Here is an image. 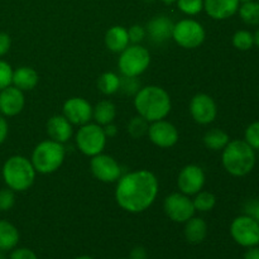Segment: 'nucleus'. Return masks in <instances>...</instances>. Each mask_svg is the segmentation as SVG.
Returning a JSON list of instances; mask_svg holds the SVG:
<instances>
[{
	"label": "nucleus",
	"instance_id": "37",
	"mask_svg": "<svg viewBox=\"0 0 259 259\" xmlns=\"http://www.w3.org/2000/svg\"><path fill=\"white\" fill-rule=\"evenodd\" d=\"M244 214L254 219L255 222L259 223V200L252 199L248 200L244 205Z\"/></svg>",
	"mask_w": 259,
	"mask_h": 259
},
{
	"label": "nucleus",
	"instance_id": "16",
	"mask_svg": "<svg viewBox=\"0 0 259 259\" xmlns=\"http://www.w3.org/2000/svg\"><path fill=\"white\" fill-rule=\"evenodd\" d=\"M24 93L10 85L0 91V114L3 116H15L24 109Z\"/></svg>",
	"mask_w": 259,
	"mask_h": 259
},
{
	"label": "nucleus",
	"instance_id": "41",
	"mask_svg": "<svg viewBox=\"0 0 259 259\" xmlns=\"http://www.w3.org/2000/svg\"><path fill=\"white\" fill-rule=\"evenodd\" d=\"M148 254H147V250L143 247L138 245V247L133 248L129 255V259H147Z\"/></svg>",
	"mask_w": 259,
	"mask_h": 259
},
{
	"label": "nucleus",
	"instance_id": "39",
	"mask_svg": "<svg viewBox=\"0 0 259 259\" xmlns=\"http://www.w3.org/2000/svg\"><path fill=\"white\" fill-rule=\"evenodd\" d=\"M12 47V38L8 33L0 32V57L7 55Z\"/></svg>",
	"mask_w": 259,
	"mask_h": 259
},
{
	"label": "nucleus",
	"instance_id": "4",
	"mask_svg": "<svg viewBox=\"0 0 259 259\" xmlns=\"http://www.w3.org/2000/svg\"><path fill=\"white\" fill-rule=\"evenodd\" d=\"M35 169L30 159L24 156H12L3 166V180L14 192L27 191L35 180Z\"/></svg>",
	"mask_w": 259,
	"mask_h": 259
},
{
	"label": "nucleus",
	"instance_id": "25",
	"mask_svg": "<svg viewBox=\"0 0 259 259\" xmlns=\"http://www.w3.org/2000/svg\"><path fill=\"white\" fill-rule=\"evenodd\" d=\"M205 147L210 151H223V149L227 147V144L230 142L229 136H228L227 132H224L223 129L219 128H214V129H210L205 133L204 138Z\"/></svg>",
	"mask_w": 259,
	"mask_h": 259
},
{
	"label": "nucleus",
	"instance_id": "10",
	"mask_svg": "<svg viewBox=\"0 0 259 259\" xmlns=\"http://www.w3.org/2000/svg\"><path fill=\"white\" fill-rule=\"evenodd\" d=\"M163 210L172 222L181 224H185L196 212L192 200L182 192L168 195L163 201Z\"/></svg>",
	"mask_w": 259,
	"mask_h": 259
},
{
	"label": "nucleus",
	"instance_id": "20",
	"mask_svg": "<svg viewBox=\"0 0 259 259\" xmlns=\"http://www.w3.org/2000/svg\"><path fill=\"white\" fill-rule=\"evenodd\" d=\"M38 82H39L38 72L29 66H22L13 71L12 85L22 90L23 93L33 90L38 85Z\"/></svg>",
	"mask_w": 259,
	"mask_h": 259
},
{
	"label": "nucleus",
	"instance_id": "7",
	"mask_svg": "<svg viewBox=\"0 0 259 259\" xmlns=\"http://www.w3.org/2000/svg\"><path fill=\"white\" fill-rule=\"evenodd\" d=\"M75 139L78 151L88 157L103 153L106 141H108L104 133V128L96 123H88L81 125L76 133Z\"/></svg>",
	"mask_w": 259,
	"mask_h": 259
},
{
	"label": "nucleus",
	"instance_id": "33",
	"mask_svg": "<svg viewBox=\"0 0 259 259\" xmlns=\"http://www.w3.org/2000/svg\"><path fill=\"white\" fill-rule=\"evenodd\" d=\"M244 141L254 151H259V121H254L248 125L244 133Z\"/></svg>",
	"mask_w": 259,
	"mask_h": 259
},
{
	"label": "nucleus",
	"instance_id": "19",
	"mask_svg": "<svg viewBox=\"0 0 259 259\" xmlns=\"http://www.w3.org/2000/svg\"><path fill=\"white\" fill-rule=\"evenodd\" d=\"M48 137L58 143H66L73 134V125L63 115H53L46 125Z\"/></svg>",
	"mask_w": 259,
	"mask_h": 259
},
{
	"label": "nucleus",
	"instance_id": "29",
	"mask_svg": "<svg viewBox=\"0 0 259 259\" xmlns=\"http://www.w3.org/2000/svg\"><path fill=\"white\" fill-rule=\"evenodd\" d=\"M149 123L144 118H142L141 115L134 116L129 120L128 125H126V131L128 134L133 139H139L143 138L147 133H148Z\"/></svg>",
	"mask_w": 259,
	"mask_h": 259
},
{
	"label": "nucleus",
	"instance_id": "13",
	"mask_svg": "<svg viewBox=\"0 0 259 259\" xmlns=\"http://www.w3.org/2000/svg\"><path fill=\"white\" fill-rule=\"evenodd\" d=\"M206 176L204 169L197 164H187L180 171L177 177V187L180 192L192 196L204 189Z\"/></svg>",
	"mask_w": 259,
	"mask_h": 259
},
{
	"label": "nucleus",
	"instance_id": "24",
	"mask_svg": "<svg viewBox=\"0 0 259 259\" xmlns=\"http://www.w3.org/2000/svg\"><path fill=\"white\" fill-rule=\"evenodd\" d=\"M116 118V106L110 100H101L93 108V119L96 124L104 126L114 123Z\"/></svg>",
	"mask_w": 259,
	"mask_h": 259
},
{
	"label": "nucleus",
	"instance_id": "35",
	"mask_svg": "<svg viewBox=\"0 0 259 259\" xmlns=\"http://www.w3.org/2000/svg\"><path fill=\"white\" fill-rule=\"evenodd\" d=\"M13 67L4 60H0V91L12 85Z\"/></svg>",
	"mask_w": 259,
	"mask_h": 259
},
{
	"label": "nucleus",
	"instance_id": "43",
	"mask_svg": "<svg viewBox=\"0 0 259 259\" xmlns=\"http://www.w3.org/2000/svg\"><path fill=\"white\" fill-rule=\"evenodd\" d=\"M243 259H259V248L257 245L248 248V250L243 255Z\"/></svg>",
	"mask_w": 259,
	"mask_h": 259
},
{
	"label": "nucleus",
	"instance_id": "38",
	"mask_svg": "<svg viewBox=\"0 0 259 259\" xmlns=\"http://www.w3.org/2000/svg\"><path fill=\"white\" fill-rule=\"evenodd\" d=\"M9 259H38L37 254L28 248H14L10 253Z\"/></svg>",
	"mask_w": 259,
	"mask_h": 259
},
{
	"label": "nucleus",
	"instance_id": "26",
	"mask_svg": "<svg viewBox=\"0 0 259 259\" xmlns=\"http://www.w3.org/2000/svg\"><path fill=\"white\" fill-rule=\"evenodd\" d=\"M120 88V77L115 72H104L98 78V89L104 95H114Z\"/></svg>",
	"mask_w": 259,
	"mask_h": 259
},
{
	"label": "nucleus",
	"instance_id": "50",
	"mask_svg": "<svg viewBox=\"0 0 259 259\" xmlns=\"http://www.w3.org/2000/svg\"><path fill=\"white\" fill-rule=\"evenodd\" d=\"M257 2H258V3H259V0H257Z\"/></svg>",
	"mask_w": 259,
	"mask_h": 259
},
{
	"label": "nucleus",
	"instance_id": "14",
	"mask_svg": "<svg viewBox=\"0 0 259 259\" xmlns=\"http://www.w3.org/2000/svg\"><path fill=\"white\" fill-rule=\"evenodd\" d=\"M147 136H148L149 141L159 148H171V147L176 146L180 139V134L176 126L164 119L149 124Z\"/></svg>",
	"mask_w": 259,
	"mask_h": 259
},
{
	"label": "nucleus",
	"instance_id": "3",
	"mask_svg": "<svg viewBox=\"0 0 259 259\" xmlns=\"http://www.w3.org/2000/svg\"><path fill=\"white\" fill-rule=\"evenodd\" d=\"M222 163L232 176H247L255 166V151L242 139L230 141L223 149Z\"/></svg>",
	"mask_w": 259,
	"mask_h": 259
},
{
	"label": "nucleus",
	"instance_id": "30",
	"mask_svg": "<svg viewBox=\"0 0 259 259\" xmlns=\"http://www.w3.org/2000/svg\"><path fill=\"white\" fill-rule=\"evenodd\" d=\"M232 43L237 50L249 51L254 46V37L249 30L240 29L234 33L232 38Z\"/></svg>",
	"mask_w": 259,
	"mask_h": 259
},
{
	"label": "nucleus",
	"instance_id": "31",
	"mask_svg": "<svg viewBox=\"0 0 259 259\" xmlns=\"http://www.w3.org/2000/svg\"><path fill=\"white\" fill-rule=\"evenodd\" d=\"M177 7L184 14L194 17L204 10V0H177Z\"/></svg>",
	"mask_w": 259,
	"mask_h": 259
},
{
	"label": "nucleus",
	"instance_id": "2",
	"mask_svg": "<svg viewBox=\"0 0 259 259\" xmlns=\"http://www.w3.org/2000/svg\"><path fill=\"white\" fill-rule=\"evenodd\" d=\"M134 108L138 115L148 123L162 120L167 118L172 109L171 96L161 86H144L134 96Z\"/></svg>",
	"mask_w": 259,
	"mask_h": 259
},
{
	"label": "nucleus",
	"instance_id": "28",
	"mask_svg": "<svg viewBox=\"0 0 259 259\" xmlns=\"http://www.w3.org/2000/svg\"><path fill=\"white\" fill-rule=\"evenodd\" d=\"M194 202V207L196 211L200 212H207L211 211L217 205V197L214 194L209 191H200L195 195V199L192 200Z\"/></svg>",
	"mask_w": 259,
	"mask_h": 259
},
{
	"label": "nucleus",
	"instance_id": "49",
	"mask_svg": "<svg viewBox=\"0 0 259 259\" xmlns=\"http://www.w3.org/2000/svg\"><path fill=\"white\" fill-rule=\"evenodd\" d=\"M120 259H129V258H120Z\"/></svg>",
	"mask_w": 259,
	"mask_h": 259
},
{
	"label": "nucleus",
	"instance_id": "22",
	"mask_svg": "<svg viewBox=\"0 0 259 259\" xmlns=\"http://www.w3.org/2000/svg\"><path fill=\"white\" fill-rule=\"evenodd\" d=\"M185 238L191 244H200L207 235V224L201 218L192 217L185 223Z\"/></svg>",
	"mask_w": 259,
	"mask_h": 259
},
{
	"label": "nucleus",
	"instance_id": "40",
	"mask_svg": "<svg viewBox=\"0 0 259 259\" xmlns=\"http://www.w3.org/2000/svg\"><path fill=\"white\" fill-rule=\"evenodd\" d=\"M8 133H9V125H8V121L5 119V116H3L0 114V144H3L5 142V139L8 138Z\"/></svg>",
	"mask_w": 259,
	"mask_h": 259
},
{
	"label": "nucleus",
	"instance_id": "27",
	"mask_svg": "<svg viewBox=\"0 0 259 259\" xmlns=\"http://www.w3.org/2000/svg\"><path fill=\"white\" fill-rule=\"evenodd\" d=\"M239 17L245 24L248 25H259V3L257 0L244 3L239 5Z\"/></svg>",
	"mask_w": 259,
	"mask_h": 259
},
{
	"label": "nucleus",
	"instance_id": "6",
	"mask_svg": "<svg viewBox=\"0 0 259 259\" xmlns=\"http://www.w3.org/2000/svg\"><path fill=\"white\" fill-rule=\"evenodd\" d=\"M151 65V53L141 45L128 46L120 52L118 60V67L121 76L139 77L147 71Z\"/></svg>",
	"mask_w": 259,
	"mask_h": 259
},
{
	"label": "nucleus",
	"instance_id": "34",
	"mask_svg": "<svg viewBox=\"0 0 259 259\" xmlns=\"http://www.w3.org/2000/svg\"><path fill=\"white\" fill-rule=\"evenodd\" d=\"M15 205V192L9 187L0 190V211H9Z\"/></svg>",
	"mask_w": 259,
	"mask_h": 259
},
{
	"label": "nucleus",
	"instance_id": "32",
	"mask_svg": "<svg viewBox=\"0 0 259 259\" xmlns=\"http://www.w3.org/2000/svg\"><path fill=\"white\" fill-rule=\"evenodd\" d=\"M141 81L138 77H129V76H121L120 88L119 91L128 96H136V94L141 90Z\"/></svg>",
	"mask_w": 259,
	"mask_h": 259
},
{
	"label": "nucleus",
	"instance_id": "11",
	"mask_svg": "<svg viewBox=\"0 0 259 259\" xmlns=\"http://www.w3.org/2000/svg\"><path fill=\"white\" fill-rule=\"evenodd\" d=\"M90 169L96 180L105 184H113L121 177L120 164L115 158L104 153L91 157Z\"/></svg>",
	"mask_w": 259,
	"mask_h": 259
},
{
	"label": "nucleus",
	"instance_id": "1",
	"mask_svg": "<svg viewBox=\"0 0 259 259\" xmlns=\"http://www.w3.org/2000/svg\"><path fill=\"white\" fill-rule=\"evenodd\" d=\"M158 190L156 175L148 169H138L121 175L116 181L115 201L124 211L139 214L154 204Z\"/></svg>",
	"mask_w": 259,
	"mask_h": 259
},
{
	"label": "nucleus",
	"instance_id": "5",
	"mask_svg": "<svg viewBox=\"0 0 259 259\" xmlns=\"http://www.w3.org/2000/svg\"><path fill=\"white\" fill-rule=\"evenodd\" d=\"M66 157V149L62 143L47 139L35 146L33 149L30 162L35 172L42 175H50L57 171L62 166Z\"/></svg>",
	"mask_w": 259,
	"mask_h": 259
},
{
	"label": "nucleus",
	"instance_id": "9",
	"mask_svg": "<svg viewBox=\"0 0 259 259\" xmlns=\"http://www.w3.org/2000/svg\"><path fill=\"white\" fill-rule=\"evenodd\" d=\"M230 235L242 247H255L259 244V223L248 215H240L230 224Z\"/></svg>",
	"mask_w": 259,
	"mask_h": 259
},
{
	"label": "nucleus",
	"instance_id": "17",
	"mask_svg": "<svg viewBox=\"0 0 259 259\" xmlns=\"http://www.w3.org/2000/svg\"><path fill=\"white\" fill-rule=\"evenodd\" d=\"M174 25V22L167 15H157L147 23V35L156 45H163L172 38Z\"/></svg>",
	"mask_w": 259,
	"mask_h": 259
},
{
	"label": "nucleus",
	"instance_id": "47",
	"mask_svg": "<svg viewBox=\"0 0 259 259\" xmlns=\"http://www.w3.org/2000/svg\"><path fill=\"white\" fill-rule=\"evenodd\" d=\"M0 259H8L7 255H5L4 252H2V250H0Z\"/></svg>",
	"mask_w": 259,
	"mask_h": 259
},
{
	"label": "nucleus",
	"instance_id": "46",
	"mask_svg": "<svg viewBox=\"0 0 259 259\" xmlns=\"http://www.w3.org/2000/svg\"><path fill=\"white\" fill-rule=\"evenodd\" d=\"M75 259H94V258L89 257V255H81V257H77V258H75Z\"/></svg>",
	"mask_w": 259,
	"mask_h": 259
},
{
	"label": "nucleus",
	"instance_id": "48",
	"mask_svg": "<svg viewBox=\"0 0 259 259\" xmlns=\"http://www.w3.org/2000/svg\"><path fill=\"white\" fill-rule=\"evenodd\" d=\"M238 2H239L240 4H244V3H249V2H253V0H238Z\"/></svg>",
	"mask_w": 259,
	"mask_h": 259
},
{
	"label": "nucleus",
	"instance_id": "12",
	"mask_svg": "<svg viewBox=\"0 0 259 259\" xmlns=\"http://www.w3.org/2000/svg\"><path fill=\"white\" fill-rule=\"evenodd\" d=\"M190 114L197 124L207 125L217 119L218 105L207 94H196L190 101Z\"/></svg>",
	"mask_w": 259,
	"mask_h": 259
},
{
	"label": "nucleus",
	"instance_id": "15",
	"mask_svg": "<svg viewBox=\"0 0 259 259\" xmlns=\"http://www.w3.org/2000/svg\"><path fill=\"white\" fill-rule=\"evenodd\" d=\"M63 114L62 115L70 121L72 125H83V124L90 123L93 119V106L86 99L70 98L63 103Z\"/></svg>",
	"mask_w": 259,
	"mask_h": 259
},
{
	"label": "nucleus",
	"instance_id": "44",
	"mask_svg": "<svg viewBox=\"0 0 259 259\" xmlns=\"http://www.w3.org/2000/svg\"><path fill=\"white\" fill-rule=\"evenodd\" d=\"M253 37H254V45L259 47V27H258V29L255 30L254 34H253Z\"/></svg>",
	"mask_w": 259,
	"mask_h": 259
},
{
	"label": "nucleus",
	"instance_id": "36",
	"mask_svg": "<svg viewBox=\"0 0 259 259\" xmlns=\"http://www.w3.org/2000/svg\"><path fill=\"white\" fill-rule=\"evenodd\" d=\"M128 35H129V42L133 43V45H139L141 42H143L144 38L147 37L146 28L142 27L139 24L132 25L128 29Z\"/></svg>",
	"mask_w": 259,
	"mask_h": 259
},
{
	"label": "nucleus",
	"instance_id": "23",
	"mask_svg": "<svg viewBox=\"0 0 259 259\" xmlns=\"http://www.w3.org/2000/svg\"><path fill=\"white\" fill-rule=\"evenodd\" d=\"M19 232L8 220H0V250L8 252L13 250L19 243Z\"/></svg>",
	"mask_w": 259,
	"mask_h": 259
},
{
	"label": "nucleus",
	"instance_id": "45",
	"mask_svg": "<svg viewBox=\"0 0 259 259\" xmlns=\"http://www.w3.org/2000/svg\"><path fill=\"white\" fill-rule=\"evenodd\" d=\"M159 2L164 3V4H172V3H176L177 0H159Z\"/></svg>",
	"mask_w": 259,
	"mask_h": 259
},
{
	"label": "nucleus",
	"instance_id": "18",
	"mask_svg": "<svg viewBox=\"0 0 259 259\" xmlns=\"http://www.w3.org/2000/svg\"><path fill=\"white\" fill-rule=\"evenodd\" d=\"M238 0H204V10L214 20H225L235 15L239 9Z\"/></svg>",
	"mask_w": 259,
	"mask_h": 259
},
{
	"label": "nucleus",
	"instance_id": "42",
	"mask_svg": "<svg viewBox=\"0 0 259 259\" xmlns=\"http://www.w3.org/2000/svg\"><path fill=\"white\" fill-rule=\"evenodd\" d=\"M104 133H105L106 138H114V137L118 134V128L114 123L108 124V125H104Z\"/></svg>",
	"mask_w": 259,
	"mask_h": 259
},
{
	"label": "nucleus",
	"instance_id": "8",
	"mask_svg": "<svg viewBox=\"0 0 259 259\" xmlns=\"http://www.w3.org/2000/svg\"><path fill=\"white\" fill-rule=\"evenodd\" d=\"M206 38L204 25L195 19H182L174 25L172 39L185 50H195Z\"/></svg>",
	"mask_w": 259,
	"mask_h": 259
},
{
	"label": "nucleus",
	"instance_id": "21",
	"mask_svg": "<svg viewBox=\"0 0 259 259\" xmlns=\"http://www.w3.org/2000/svg\"><path fill=\"white\" fill-rule=\"evenodd\" d=\"M105 46L109 51L114 53H120L129 46L128 29L121 25H114L109 28L105 33Z\"/></svg>",
	"mask_w": 259,
	"mask_h": 259
}]
</instances>
